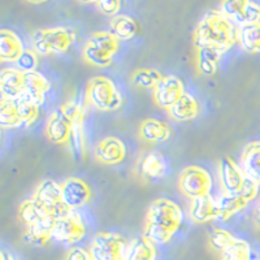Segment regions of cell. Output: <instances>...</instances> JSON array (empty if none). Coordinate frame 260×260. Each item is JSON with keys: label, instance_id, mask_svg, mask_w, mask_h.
I'll return each mask as SVG.
<instances>
[{"label": "cell", "instance_id": "8fae6325", "mask_svg": "<svg viewBox=\"0 0 260 260\" xmlns=\"http://www.w3.org/2000/svg\"><path fill=\"white\" fill-rule=\"evenodd\" d=\"M74 121L76 120H73L67 113L64 107H59L57 110L51 113L50 118H48L47 125H46V136L51 142L56 143V145L68 142Z\"/></svg>", "mask_w": 260, "mask_h": 260}, {"label": "cell", "instance_id": "7402d4cb", "mask_svg": "<svg viewBox=\"0 0 260 260\" xmlns=\"http://www.w3.org/2000/svg\"><path fill=\"white\" fill-rule=\"evenodd\" d=\"M169 116L172 118H175L176 121H190L194 120L199 113V106L198 102L195 101V98L192 95L185 94L177 101L168 110Z\"/></svg>", "mask_w": 260, "mask_h": 260}, {"label": "cell", "instance_id": "9c48e42d", "mask_svg": "<svg viewBox=\"0 0 260 260\" xmlns=\"http://www.w3.org/2000/svg\"><path fill=\"white\" fill-rule=\"evenodd\" d=\"M32 198L38 201L56 219L71 211V208L67 207L61 201V185L53 180L42 181L36 189Z\"/></svg>", "mask_w": 260, "mask_h": 260}, {"label": "cell", "instance_id": "8992f818", "mask_svg": "<svg viewBox=\"0 0 260 260\" xmlns=\"http://www.w3.org/2000/svg\"><path fill=\"white\" fill-rule=\"evenodd\" d=\"M178 187L183 195L192 201L210 194L212 189V178L210 173L201 167H187L181 172Z\"/></svg>", "mask_w": 260, "mask_h": 260}, {"label": "cell", "instance_id": "8d00e7d4", "mask_svg": "<svg viewBox=\"0 0 260 260\" xmlns=\"http://www.w3.org/2000/svg\"><path fill=\"white\" fill-rule=\"evenodd\" d=\"M37 67H38V56H37L36 51L25 50L16 61V68L22 72V73L34 72Z\"/></svg>", "mask_w": 260, "mask_h": 260}, {"label": "cell", "instance_id": "e575fe53", "mask_svg": "<svg viewBox=\"0 0 260 260\" xmlns=\"http://www.w3.org/2000/svg\"><path fill=\"white\" fill-rule=\"evenodd\" d=\"M161 74L155 69H139L133 74L132 81L137 87H142V89H151L157 85L161 80Z\"/></svg>", "mask_w": 260, "mask_h": 260}, {"label": "cell", "instance_id": "4fadbf2b", "mask_svg": "<svg viewBox=\"0 0 260 260\" xmlns=\"http://www.w3.org/2000/svg\"><path fill=\"white\" fill-rule=\"evenodd\" d=\"M246 175L241 166L229 157H222L219 161V180L222 192L236 194L245 182Z\"/></svg>", "mask_w": 260, "mask_h": 260}, {"label": "cell", "instance_id": "60d3db41", "mask_svg": "<svg viewBox=\"0 0 260 260\" xmlns=\"http://www.w3.org/2000/svg\"><path fill=\"white\" fill-rule=\"evenodd\" d=\"M65 260H92L90 251H86L82 247H72L67 255Z\"/></svg>", "mask_w": 260, "mask_h": 260}, {"label": "cell", "instance_id": "603a6c76", "mask_svg": "<svg viewBox=\"0 0 260 260\" xmlns=\"http://www.w3.org/2000/svg\"><path fill=\"white\" fill-rule=\"evenodd\" d=\"M222 51L216 47L197 48V69L203 76H213L217 71Z\"/></svg>", "mask_w": 260, "mask_h": 260}, {"label": "cell", "instance_id": "836d02e7", "mask_svg": "<svg viewBox=\"0 0 260 260\" xmlns=\"http://www.w3.org/2000/svg\"><path fill=\"white\" fill-rule=\"evenodd\" d=\"M236 241V237L225 229H215V231L211 232L210 238H208V243H210L211 247L220 254L225 251L226 248L231 247Z\"/></svg>", "mask_w": 260, "mask_h": 260}, {"label": "cell", "instance_id": "d6986e66", "mask_svg": "<svg viewBox=\"0 0 260 260\" xmlns=\"http://www.w3.org/2000/svg\"><path fill=\"white\" fill-rule=\"evenodd\" d=\"M24 85L25 94L42 107V104L45 103L46 94L51 90L50 81L39 72H27L24 73Z\"/></svg>", "mask_w": 260, "mask_h": 260}, {"label": "cell", "instance_id": "277c9868", "mask_svg": "<svg viewBox=\"0 0 260 260\" xmlns=\"http://www.w3.org/2000/svg\"><path fill=\"white\" fill-rule=\"evenodd\" d=\"M118 50V41L110 31L94 32L83 47V59L95 67H108Z\"/></svg>", "mask_w": 260, "mask_h": 260}, {"label": "cell", "instance_id": "b9f144b4", "mask_svg": "<svg viewBox=\"0 0 260 260\" xmlns=\"http://www.w3.org/2000/svg\"><path fill=\"white\" fill-rule=\"evenodd\" d=\"M254 221H255V225H256V226L260 229V202H259V204L256 206V208H255Z\"/></svg>", "mask_w": 260, "mask_h": 260}, {"label": "cell", "instance_id": "7c38bea8", "mask_svg": "<svg viewBox=\"0 0 260 260\" xmlns=\"http://www.w3.org/2000/svg\"><path fill=\"white\" fill-rule=\"evenodd\" d=\"M90 198H91V189L81 178H68L61 185V201L71 210H77L85 206Z\"/></svg>", "mask_w": 260, "mask_h": 260}, {"label": "cell", "instance_id": "3957f363", "mask_svg": "<svg viewBox=\"0 0 260 260\" xmlns=\"http://www.w3.org/2000/svg\"><path fill=\"white\" fill-rule=\"evenodd\" d=\"M74 31L69 27L39 29L32 32L31 45L38 55H61L73 45Z\"/></svg>", "mask_w": 260, "mask_h": 260}, {"label": "cell", "instance_id": "74e56055", "mask_svg": "<svg viewBox=\"0 0 260 260\" xmlns=\"http://www.w3.org/2000/svg\"><path fill=\"white\" fill-rule=\"evenodd\" d=\"M256 22H260V6H257L254 2H248L237 24L241 26V25L256 24Z\"/></svg>", "mask_w": 260, "mask_h": 260}, {"label": "cell", "instance_id": "ffe728a7", "mask_svg": "<svg viewBox=\"0 0 260 260\" xmlns=\"http://www.w3.org/2000/svg\"><path fill=\"white\" fill-rule=\"evenodd\" d=\"M24 51V45L17 34L11 30L0 31V60L2 61L16 62Z\"/></svg>", "mask_w": 260, "mask_h": 260}, {"label": "cell", "instance_id": "f546056e", "mask_svg": "<svg viewBox=\"0 0 260 260\" xmlns=\"http://www.w3.org/2000/svg\"><path fill=\"white\" fill-rule=\"evenodd\" d=\"M15 104L21 122H22V127H27L36 121L39 115V108L41 107L36 102L31 101L25 92L21 96H18L17 99H15Z\"/></svg>", "mask_w": 260, "mask_h": 260}, {"label": "cell", "instance_id": "cb8c5ba5", "mask_svg": "<svg viewBox=\"0 0 260 260\" xmlns=\"http://www.w3.org/2000/svg\"><path fill=\"white\" fill-rule=\"evenodd\" d=\"M156 259V248L155 243L147 240L146 237L134 238L127 243L125 260H155Z\"/></svg>", "mask_w": 260, "mask_h": 260}, {"label": "cell", "instance_id": "e0dca14e", "mask_svg": "<svg viewBox=\"0 0 260 260\" xmlns=\"http://www.w3.org/2000/svg\"><path fill=\"white\" fill-rule=\"evenodd\" d=\"M24 73L17 68H6L0 73V92L4 99H17L24 94Z\"/></svg>", "mask_w": 260, "mask_h": 260}, {"label": "cell", "instance_id": "ee69618b", "mask_svg": "<svg viewBox=\"0 0 260 260\" xmlns=\"http://www.w3.org/2000/svg\"><path fill=\"white\" fill-rule=\"evenodd\" d=\"M26 2H29V3L31 4H42L45 3V2H47V0H26Z\"/></svg>", "mask_w": 260, "mask_h": 260}, {"label": "cell", "instance_id": "1f68e13d", "mask_svg": "<svg viewBox=\"0 0 260 260\" xmlns=\"http://www.w3.org/2000/svg\"><path fill=\"white\" fill-rule=\"evenodd\" d=\"M82 118L83 116L74 121L68 139L72 156L77 161H80L85 155V132H83L82 126Z\"/></svg>", "mask_w": 260, "mask_h": 260}, {"label": "cell", "instance_id": "6da1fadb", "mask_svg": "<svg viewBox=\"0 0 260 260\" xmlns=\"http://www.w3.org/2000/svg\"><path fill=\"white\" fill-rule=\"evenodd\" d=\"M182 219V211L175 202L156 199L147 210L143 237L155 245H164L175 236Z\"/></svg>", "mask_w": 260, "mask_h": 260}, {"label": "cell", "instance_id": "44dd1931", "mask_svg": "<svg viewBox=\"0 0 260 260\" xmlns=\"http://www.w3.org/2000/svg\"><path fill=\"white\" fill-rule=\"evenodd\" d=\"M241 168L247 177L260 183V142L248 143L243 148Z\"/></svg>", "mask_w": 260, "mask_h": 260}, {"label": "cell", "instance_id": "4dcf8cb0", "mask_svg": "<svg viewBox=\"0 0 260 260\" xmlns=\"http://www.w3.org/2000/svg\"><path fill=\"white\" fill-rule=\"evenodd\" d=\"M0 126L3 129H17L22 127V122L17 113L15 101L2 98L0 102Z\"/></svg>", "mask_w": 260, "mask_h": 260}, {"label": "cell", "instance_id": "484cf974", "mask_svg": "<svg viewBox=\"0 0 260 260\" xmlns=\"http://www.w3.org/2000/svg\"><path fill=\"white\" fill-rule=\"evenodd\" d=\"M217 206L220 211V220H226L245 210L248 206V202L238 192L236 194L222 192L221 197L217 199Z\"/></svg>", "mask_w": 260, "mask_h": 260}, {"label": "cell", "instance_id": "f1b7e54d", "mask_svg": "<svg viewBox=\"0 0 260 260\" xmlns=\"http://www.w3.org/2000/svg\"><path fill=\"white\" fill-rule=\"evenodd\" d=\"M110 32L117 41H129L137 34L136 21L125 15L115 16L111 20Z\"/></svg>", "mask_w": 260, "mask_h": 260}, {"label": "cell", "instance_id": "7bdbcfd3", "mask_svg": "<svg viewBox=\"0 0 260 260\" xmlns=\"http://www.w3.org/2000/svg\"><path fill=\"white\" fill-rule=\"evenodd\" d=\"M2 260H13L12 254H9V252L3 251L2 252Z\"/></svg>", "mask_w": 260, "mask_h": 260}, {"label": "cell", "instance_id": "f6af8a7d", "mask_svg": "<svg viewBox=\"0 0 260 260\" xmlns=\"http://www.w3.org/2000/svg\"><path fill=\"white\" fill-rule=\"evenodd\" d=\"M80 3L83 4H90V3H96V0H78Z\"/></svg>", "mask_w": 260, "mask_h": 260}, {"label": "cell", "instance_id": "4316f807", "mask_svg": "<svg viewBox=\"0 0 260 260\" xmlns=\"http://www.w3.org/2000/svg\"><path fill=\"white\" fill-rule=\"evenodd\" d=\"M238 43L250 53H260V22L245 24L238 27Z\"/></svg>", "mask_w": 260, "mask_h": 260}, {"label": "cell", "instance_id": "d6a6232c", "mask_svg": "<svg viewBox=\"0 0 260 260\" xmlns=\"http://www.w3.org/2000/svg\"><path fill=\"white\" fill-rule=\"evenodd\" d=\"M220 260H251V247L246 241L238 240L220 254Z\"/></svg>", "mask_w": 260, "mask_h": 260}, {"label": "cell", "instance_id": "7a4b0ae2", "mask_svg": "<svg viewBox=\"0 0 260 260\" xmlns=\"http://www.w3.org/2000/svg\"><path fill=\"white\" fill-rule=\"evenodd\" d=\"M238 42V27L220 11H208L194 32L195 48L216 47L225 52Z\"/></svg>", "mask_w": 260, "mask_h": 260}, {"label": "cell", "instance_id": "f35d334b", "mask_svg": "<svg viewBox=\"0 0 260 260\" xmlns=\"http://www.w3.org/2000/svg\"><path fill=\"white\" fill-rule=\"evenodd\" d=\"M259 187H260L259 182H256L255 180H252V178L246 176L245 182H243L242 187L240 189L238 194H240L241 197H243V198L250 203V202L254 201V199L257 197V194H259Z\"/></svg>", "mask_w": 260, "mask_h": 260}, {"label": "cell", "instance_id": "5bb4252c", "mask_svg": "<svg viewBox=\"0 0 260 260\" xmlns=\"http://www.w3.org/2000/svg\"><path fill=\"white\" fill-rule=\"evenodd\" d=\"M94 156L102 164L115 166L125 159L126 148H125L124 143L116 137H107L95 146Z\"/></svg>", "mask_w": 260, "mask_h": 260}, {"label": "cell", "instance_id": "52a82bcc", "mask_svg": "<svg viewBox=\"0 0 260 260\" xmlns=\"http://www.w3.org/2000/svg\"><path fill=\"white\" fill-rule=\"evenodd\" d=\"M127 243L120 234L98 233L90 246L92 260H125Z\"/></svg>", "mask_w": 260, "mask_h": 260}, {"label": "cell", "instance_id": "ac0fdd59", "mask_svg": "<svg viewBox=\"0 0 260 260\" xmlns=\"http://www.w3.org/2000/svg\"><path fill=\"white\" fill-rule=\"evenodd\" d=\"M56 222V217L48 215L37 224L26 228L24 234L25 242L32 246H45L48 241L52 240V231Z\"/></svg>", "mask_w": 260, "mask_h": 260}, {"label": "cell", "instance_id": "2e32d148", "mask_svg": "<svg viewBox=\"0 0 260 260\" xmlns=\"http://www.w3.org/2000/svg\"><path fill=\"white\" fill-rule=\"evenodd\" d=\"M167 162L160 152L152 151L143 155L137 164V173L146 181H156L166 175Z\"/></svg>", "mask_w": 260, "mask_h": 260}, {"label": "cell", "instance_id": "83f0119b", "mask_svg": "<svg viewBox=\"0 0 260 260\" xmlns=\"http://www.w3.org/2000/svg\"><path fill=\"white\" fill-rule=\"evenodd\" d=\"M48 215H51V213L34 198L25 201L18 210V219L26 225V228L37 224Z\"/></svg>", "mask_w": 260, "mask_h": 260}, {"label": "cell", "instance_id": "5b68a950", "mask_svg": "<svg viewBox=\"0 0 260 260\" xmlns=\"http://www.w3.org/2000/svg\"><path fill=\"white\" fill-rule=\"evenodd\" d=\"M86 98L91 106L101 111H116L122 106V96L115 83L107 77H95L87 85Z\"/></svg>", "mask_w": 260, "mask_h": 260}, {"label": "cell", "instance_id": "ba28073f", "mask_svg": "<svg viewBox=\"0 0 260 260\" xmlns=\"http://www.w3.org/2000/svg\"><path fill=\"white\" fill-rule=\"evenodd\" d=\"M86 234V225L78 211L71 210L56 219L52 231V240L65 245L80 242Z\"/></svg>", "mask_w": 260, "mask_h": 260}, {"label": "cell", "instance_id": "ab89813d", "mask_svg": "<svg viewBox=\"0 0 260 260\" xmlns=\"http://www.w3.org/2000/svg\"><path fill=\"white\" fill-rule=\"evenodd\" d=\"M96 7L102 13L107 16H116L120 11L121 0H96Z\"/></svg>", "mask_w": 260, "mask_h": 260}, {"label": "cell", "instance_id": "30bf717a", "mask_svg": "<svg viewBox=\"0 0 260 260\" xmlns=\"http://www.w3.org/2000/svg\"><path fill=\"white\" fill-rule=\"evenodd\" d=\"M185 94L183 83L176 76H162L154 89L155 103L164 110L168 111L182 95Z\"/></svg>", "mask_w": 260, "mask_h": 260}, {"label": "cell", "instance_id": "d4e9b609", "mask_svg": "<svg viewBox=\"0 0 260 260\" xmlns=\"http://www.w3.org/2000/svg\"><path fill=\"white\" fill-rule=\"evenodd\" d=\"M139 136L147 142H166L171 137V130L164 122L148 118L139 126Z\"/></svg>", "mask_w": 260, "mask_h": 260}, {"label": "cell", "instance_id": "9a60e30c", "mask_svg": "<svg viewBox=\"0 0 260 260\" xmlns=\"http://www.w3.org/2000/svg\"><path fill=\"white\" fill-rule=\"evenodd\" d=\"M189 215L192 221L204 224V222L220 220V211L217 201L212 198V195H203L201 198L192 199L190 203Z\"/></svg>", "mask_w": 260, "mask_h": 260}, {"label": "cell", "instance_id": "d590c367", "mask_svg": "<svg viewBox=\"0 0 260 260\" xmlns=\"http://www.w3.org/2000/svg\"><path fill=\"white\" fill-rule=\"evenodd\" d=\"M248 2L250 0H221L219 11L225 17L231 18L234 24H237Z\"/></svg>", "mask_w": 260, "mask_h": 260}]
</instances>
